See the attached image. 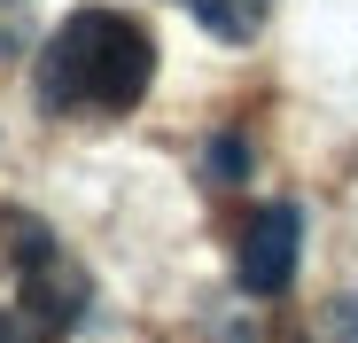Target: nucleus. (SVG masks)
<instances>
[{
  "instance_id": "obj_3",
  "label": "nucleus",
  "mask_w": 358,
  "mask_h": 343,
  "mask_svg": "<svg viewBox=\"0 0 358 343\" xmlns=\"http://www.w3.org/2000/svg\"><path fill=\"white\" fill-rule=\"evenodd\" d=\"M296 242H304V211L296 203H257L234 234V281L250 297H280L296 281Z\"/></svg>"
},
{
  "instance_id": "obj_2",
  "label": "nucleus",
  "mask_w": 358,
  "mask_h": 343,
  "mask_svg": "<svg viewBox=\"0 0 358 343\" xmlns=\"http://www.w3.org/2000/svg\"><path fill=\"white\" fill-rule=\"evenodd\" d=\"M86 304L94 281L63 250V234L39 211L0 203V343H71Z\"/></svg>"
},
{
  "instance_id": "obj_1",
  "label": "nucleus",
  "mask_w": 358,
  "mask_h": 343,
  "mask_svg": "<svg viewBox=\"0 0 358 343\" xmlns=\"http://www.w3.org/2000/svg\"><path fill=\"white\" fill-rule=\"evenodd\" d=\"M148 86H156V39L125 8H71L31 63L39 109L63 125H109L125 109H141Z\"/></svg>"
},
{
  "instance_id": "obj_6",
  "label": "nucleus",
  "mask_w": 358,
  "mask_h": 343,
  "mask_svg": "<svg viewBox=\"0 0 358 343\" xmlns=\"http://www.w3.org/2000/svg\"><path fill=\"white\" fill-rule=\"evenodd\" d=\"M242 172H250V148L234 141V133H218V141H210V180H218V188H234Z\"/></svg>"
},
{
  "instance_id": "obj_5",
  "label": "nucleus",
  "mask_w": 358,
  "mask_h": 343,
  "mask_svg": "<svg viewBox=\"0 0 358 343\" xmlns=\"http://www.w3.org/2000/svg\"><path fill=\"white\" fill-rule=\"evenodd\" d=\"M320 343H358V297H327V312H320Z\"/></svg>"
},
{
  "instance_id": "obj_4",
  "label": "nucleus",
  "mask_w": 358,
  "mask_h": 343,
  "mask_svg": "<svg viewBox=\"0 0 358 343\" xmlns=\"http://www.w3.org/2000/svg\"><path fill=\"white\" fill-rule=\"evenodd\" d=\"M187 16L210 39H226V47H250L265 31V16H273V0H187Z\"/></svg>"
}]
</instances>
